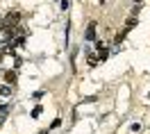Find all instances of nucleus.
Here are the masks:
<instances>
[{
    "mask_svg": "<svg viewBox=\"0 0 150 134\" xmlns=\"http://www.w3.org/2000/svg\"><path fill=\"white\" fill-rule=\"evenodd\" d=\"M18 20H21V14H18V11H11V14H7V16L2 18V23H0V25H2V30H11L16 23H18Z\"/></svg>",
    "mask_w": 150,
    "mask_h": 134,
    "instance_id": "nucleus-1",
    "label": "nucleus"
},
{
    "mask_svg": "<svg viewBox=\"0 0 150 134\" xmlns=\"http://www.w3.org/2000/svg\"><path fill=\"white\" fill-rule=\"evenodd\" d=\"M96 50H98V59L100 61H105V59L109 57V50L103 46V41H96Z\"/></svg>",
    "mask_w": 150,
    "mask_h": 134,
    "instance_id": "nucleus-2",
    "label": "nucleus"
},
{
    "mask_svg": "<svg viewBox=\"0 0 150 134\" xmlns=\"http://www.w3.org/2000/svg\"><path fill=\"white\" fill-rule=\"evenodd\" d=\"M84 39L86 41H96V23H89V28L84 32Z\"/></svg>",
    "mask_w": 150,
    "mask_h": 134,
    "instance_id": "nucleus-3",
    "label": "nucleus"
},
{
    "mask_svg": "<svg viewBox=\"0 0 150 134\" xmlns=\"http://www.w3.org/2000/svg\"><path fill=\"white\" fill-rule=\"evenodd\" d=\"M127 32H130V30H127V28H123L121 32H118V34L114 37V43H116V46H121V43H123V39L127 37Z\"/></svg>",
    "mask_w": 150,
    "mask_h": 134,
    "instance_id": "nucleus-4",
    "label": "nucleus"
},
{
    "mask_svg": "<svg viewBox=\"0 0 150 134\" xmlns=\"http://www.w3.org/2000/svg\"><path fill=\"white\" fill-rule=\"evenodd\" d=\"M5 80H7L9 84H14V82H16V71H7V73H5Z\"/></svg>",
    "mask_w": 150,
    "mask_h": 134,
    "instance_id": "nucleus-5",
    "label": "nucleus"
},
{
    "mask_svg": "<svg viewBox=\"0 0 150 134\" xmlns=\"http://www.w3.org/2000/svg\"><path fill=\"white\" fill-rule=\"evenodd\" d=\"M86 61H89V66H96V64H98V57H96V55H91V52L86 50Z\"/></svg>",
    "mask_w": 150,
    "mask_h": 134,
    "instance_id": "nucleus-6",
    "label": "nucleus"
},
{
    "mask_svg": "<svg viewBox=\"0 0 150 134\" xmlns=\"http://www.w3.org/2000/svg\"><path fill=\"white\" fill-rule=\"evenodd\" d=\"M134 25H137V16H132V18H127V20H125V28H127V30H132Z\"/></svg>",
    "mask_w": 150,
    "mask_h": 134,
    "instance_id": "nucleus-7",
    "label": "nucleus"
},
{
    "mask_svg": "<svg viewBox=\"0 0 150 134\" xmlns=\"http://www.w3.org/2000/svg\"><path fill=\"white\" fill-rule=\"evenodd\" d=\"M41 109H43V107H41V105H37L34 109H32V116H34V118H39V114H41Z\"/></svg>",
    "mask_w": 150,
    "mask_h": 134,
    "instance_id": "nucleus-8",
    "label": "nucleus"
},
{
    "mask_svg": "<svg viewBox=\"0 0 150 134\" xmlns=\"http://www.w3.org/2000/svg\"><path fill=\"white\" fill-rule=\"evenodd\" d=\"M59 125H62V118H55V121L50 123V130H55V127H59Z\"/></svg>",
    "mask_w": 150,
    "mask_h": 134,
    "instance_id": "nucleus-9",
    "label": "nucleus"
},
{
    "mask_svg": "<svg viewBox=\"0 0 150 134\" xmlns=\"http://www.w3.org/2000/svg\"><path fill=\"white\" fill-rule=\"evenodd\" d=\"M11 93V86H2V96H9Z\"/></svg>",
    "mask_w": 150,
    "mask_h": 134,
    "instance_id": "nucleus-10",
    "label": "nucleus"
},
{
    "mask_svg": "<svg viewBox=\"0 0 150 134\" xmlns=\"http://www.w3.org/2000/svg\"><path fill=\"white\" fill-rule=\"evenodd\" d=\"M68 7H71V2H68V0H62V9L66 11V9H68Z\"/></svg>",
    "mask_w": 150,
    "mask_h": 134,
    "instance_id": "nucleus-11",
    "label": "nucleus"
},
{
    "mask_svg": "<svg viewBox=\"0 0 150 134\" xmlns=\"http://www.w3.org/2000/svg\"><path fill=\"white\" fill-rule=\"evenodd\" d=\"M2 59H5V52H2V50H0V61H2Z\"/></svg>",
    "mask_w": 150,
    "mask_h": 134,
    "instance_id": "nucleus-12",
    "label": "nucleus"
},
{
    "mask_svg": "<svg viewBox=\"0 0 150 134\" xmlns=\"http://www.w3.org/2000/svg\"><path fill=\"white\" fill-rule=\"evenodd\" d=\"M2 118H5V116H2V114H0V125H2Z\"/></svg>",
    "mask_w": 150,
    "mask_h": 134,
    "instance_id": "nucleus-13",
    "label": "nucleus"
},
{
    "mask_svg": "<svg viewBox=\"0 0 150 134\" xmlns=\"http://www.w3.org/2000/svg\"><path fill=\"white\" fill-rule=\"evenodd\" d=\"M0 96H2V86H0Z\"/></svg>",
    "mask_w": 150,
    "mask_h": 134,
    "instance_id": "nucleus-14",
    "label": "nucleus"
},
{
    "mask_svg": "<svg viewBox=\"0 0 150 134\" xmlns=\"http://www.w3.org/2000/svg\"><path fill=\"white\" fill-rule=\"evenodd\" d=\"M132 2H141V0H132Z\"/></svg>",
    "mask_w": 150,
    "mask_h": 134,
    "instance_id": "nucleus-15",
    "label": "nucleus"
},
{
    "mask_svg": "<svg viewBox=\"0 0 150 134\" xmlns=\"http://www.w3.org/2000/svg\"><path fill=\"white\" fill-rule=\"evenodd\" d=\"M100 2H105V0H100Z\"/></svg>",
    "mask_w": 150,
    "mask_h": 134,
    "instance_id": "nucleus-16",
    "label": "nucleus"
}]
</instances>
